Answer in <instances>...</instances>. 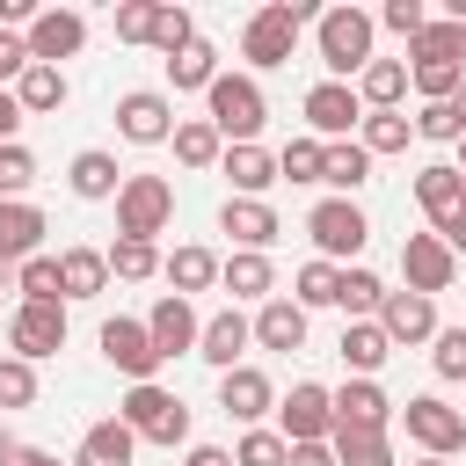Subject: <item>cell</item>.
<instances>
[{
  "instance_id": "7c38bea8",
  "label": "cell",
  "mask_w": 466,
  "mask_h": 466,
  "mask_svg": "<svg viewBox=\"0 0 466 466\" xmlns=\"http://www.w3.org/2000/svg\"><path fill=\"white\" fill-rule=\"evenodd\" d=\"M306 124L328 131V138H342L350 124H364V95L350 80H320V87H306Z\"/></svg>"
},
{
  "instance_id": "5bb4252c",
  "label": "cell",
  "mask_w": 466,
  "mask_h": 466,
  "mask_svg": "<svg viewBox=\"0 0 466 466\" xmlns=\"http://www.w3.org/2000/svg\"><path fill=\"white\" fill-rule=\"evenodd\" d=\"M218 233H233V240H240V255H262V248L277 240V211H269L262 197H226Z\"/></svg>"
},
{
  "instance_id": "d590c367",
  "label": "cell",
  "mask_w": 466,
  "mask_h": 466,
  "mask_svg": "<svg viewBox=\"0 0 466 466\" xmlns=\"http://www.w3.org/2000/svg\"><path fill=\"white\" fill-rule=\"evenodd\" d=\"M335 306H342V313H379V306H386V284H379L371 269H342Z\"/></svg>"
},
{
  "instance_id": "d6986e66",
  "label": "cell",
  "mask_w": 466,
  "mask_h": 466,
  "mask_svg": "<svg viewBox=\"0 0 466 466\" xmlns=\"http://www.w3.org/2000/svg\"><path fill=\"white\" fill-rule=\"evenodd\" d=\"M218 408H226L233 422H255V415L269 408V379H262L255 364H233V371H218Z\"/></svg>"
},
{
  "instance_id": "52a82bcc",
  "label": "cell",
  "mask_w": 466,
  "mask_h": 466,
  "mask_svg": "<svg viewBox=\"0 0 466 466\" xmlns=\"http://www.w3.org/2000/svg\"><path fill=\"white\" fill-rule=\"evenodd\" d=\"M102 357L131 379V386H153V371L167 364L160 350H153V335H146V320H102Z\"/></svg>"
},
{
  "instance_id": "74e56055",
  "label": "cell",
  "mask_w": 466,
  "mask_h": 466,
  "mask_svg": "<svg viewBox=\"0 0 466 466\" xmlns=\"http://www.w3.org/2000/svg\"><path fill=\"white\" fill-rule=\"evenodd\" d=\"M320 160H328L320 138H291V146L277 153V182H284V175H291V182H320Z\"/></svg>"
},
{
  "instance_id": "836d02e7",
  "label": "cell",
  "mask_w": 466,
  "mask_h": 466,
  "mask_svg": "<svg viewBox=\"0 0 466 466\" xmlns=\"http://www.w3.org/2000/svg\"><path fill=\"white\" fill-rule=\"evenodd\" d=\"M226 175H233V189H248V197H255V189H269V182H277V160H269L262 146H233V153H226Z\"/></svg>"
},
{
  "instance_id": "8fae6325",
  "label": "cell",
  "mask_w": 466,
  "mask_h": 466,
  "mask_svg": "<svg viewBox=\"0 0 466 466\" xmlns=\"http://www.w3.org/2000/svg\"><path fill=\"white\" fill-rule=\"evenodd\" d=\"M87 44V22L73 15V7H44L36 22H29V58L36 66H58V58H73Z\"/></svg>"
},
{
  "instance_id": "e0dca14e",
  "label": "cell",
  "mask_w": 466,
  "mask_h": 466,
  "mask_svg": "<svg viewBox=\"0 0 466 466\" xmlns=\"http://www.w3.org/2000/svg\"><path fill=\"white\" fill-rule=\"evenodd\" d=\"M146 335H153V350H160V357H182L189 342H204V328H197L189 299H175V291H167V299L146 313Z\"/></svg>"
},
{
  "instance_id": "cb8c5ba5",
  "label": "cell",
  "mask_w": 466,
  "mask_h": 466,
  "mask_svg": "<svg viewBox=\"0 0 466 466\" xmlns=\"http://www.w3.org/2000/svg\"><path fill=\"white\" fill-rule=\"evenodd\" d=\"M335 350H342V364H350V371H364V379H371V371L393 357V342H386V328H379V320H350Z\"/></svg>"
},
{
  "instance_id": "7a4b0ae2",
  "label": "cell",
  "mask_w": 466,
  "mask_h": 466,
  "mask_svg": "<svg viewBox=\"0 0 466 466\" xmlns=\"http://www.w3.org/2000/svg\"><path fill=\"white\" fill-rule=\"evenodd\" d=\"M167 218H175V189L160 175H124V189H116V233L124 240H153Z\"/></svg>"
},
{
  "instance_id": "f6af8a7d",
  "label": "cell",
  "mask_w": 466,
  "mask_h": 466,
  "mask_svg": "<svg viewBox=\"0 0 466 466\" xmlns=\"http://www.w3.org/2000/svg\"><path fill=\"white\" fill-rule=\"evenodd\" d=\"M153 22H160L153 0H124V7H116V36H124V44H153Z\"/></svg>"
},
{
  "instance_id": "ffe728a7",
  "label": "cell",
  "mask_w": 466,
  "mask_h": 466,
  "mask_svg": "<svg viewBox=\"0 0 466 466\" xmlns=\"http://www.w3.org/2000/svg\"><path fill=\"white\" fill-rule=\"evenodd\" d=\"M386 415H393V400H386L371 379H350V386L335 393V430H386Z\"/></svg>"
},
{
  "instance_id": "e7e4bbea",
  "label": "cell",
  "mask_w": 466,
  "mask_h": 466,
  "mask_svg": "<svg viewBox=\"0 0 466 466\" xmlns=\"http://www.w3.org/2000/svg\"><path fill=\"white\" fill-rule=\"evenodd\" d=\"M459 415H466V408H459Z\"/></svg>"
},
{
  "instance_id": "8992f818",
  "label": "cell",
  "mask_w": 466,
  "mask_h": 466,
  "mask_svg": "<svg viewBox=\"0 0 466 466\" xmlns=\"http://www.w3.org/2000/svg\"><path fill=\"white\" fill-rule=\"evenodd\" d=\"M400 422H408V437H415L430 459H451V451L466 444V415H459L451 400H437V393H415V400L400 408Z\"/></svg>"
},
{
  "instance_id": "f907efd6",
  "label": "cell",
  "mask_w": 466,
  "mask_h": 466,
  "mask_svg": "<svg viewBox=\"0 0 466 466\" xmlns=\"http://www.w3.org/2000/svg\"><path fill=\"white\" fill-rule=\"evenodd\" d=\"M386 29H400V36L415 44V36L430 29V7H422V0H386Z\"/></svg>"
},
{
  "instance_id": "11a10c76",
  "label": "cell",
  "mask_w": 466,
  "mask_h": 466,
  "mask_svg": "<svg viewBox=\"0 0 466 466\" xmlns=\"http://www.w3.org/2000/svg\"><path fill=\"white\" fill-rule=\"evenodd\" d=\"M15 124H22V102L0 87V146H15Z\"/></svg>"
},
{
  "instance_id": "ac0fdd59",
  "label": "cell",
  "mask_w": 466,
  "mask_h": 466,
  "mask_svg": "<svg viewBox=\"0 0 466 466\" xmlns=\"http://www.w3.org/2000/svg\"><path fill=\"white\" fill-rule=\"evenodd\" d=\"M36 233H44V211L22 204V197H7L0 204V269H22L36 255Z\"/></svg>"
},
{
  "instance_id": "7dc6e473",
  "label": "cell",
  "mask_w": 466,
  "mask_h": 466,
  "mask_svg": "<svg viewBox=\"0 0 466 466\" xmlns=\"http://www.w3.org/2000/svg\"><path fill=\"white\" fill-rule=\"evenodd\" d=\"M153 44H160L167 58H175V51H189V44H197V29H189V15H182V7H160V22H153Z\"/></svg>"
},
{
  "instance_id": "680465c9",
  "label": "cell",
  "mask_w": 466,
  "mask_h": 466,
  "mask_svg": "<svg viewBox=\"0 0 466 466\" xmlns=\"http://www.w3.org/2000/svg\"><path fill=\"white\" fill-rule=\"evenodd\" d=\"M7 466H58V459H51V451H29V444H15V451H7Z\"/></svg>"
},
{
  "instance_id": "6f0895ef",
  "label": "cell",
  "mask_w": 466,
  "mask_h": 466,
  "mask_svg": "<svg viewBox=\"0 0 466 466\" xmlns=\"http://www.w3.org/2000/svg\"><path fill=\"white\" fill-rule=\"evenodd\" d=\"M437 240H444V248H451V255H466V211H459V218H451V226H437Z\"/></svg>"
},
{
  "instance_id": "4316f807",
  "label": "cell",
  "mask_w": 466,
  "mask_h": 466,
  "mask_svg": "<svg viewBox=\"0 0 466 466\" xmlns=\"http://www.w3.org/2000/svg\"><path fill=\"white\" fill-rule=\"evenodd\" d=\"M58 277H66V299H95V291L109 284V255H95V248H66V255H58Z\"/></svg>"
},
{
  "instance_id": "484cf974",
  "label": "cell",
  "mask_w": 466,
  "mask_h": 466,
  "mask_svg": "<svg viewBox=\"0 0 466 466\" xmlns=\"http://www.w3.org/2000/svg\"><path fill=\"white\" fill-rule=\"evenodd\" d=\"M15 102H22V116L66 109V73H58V66H29V73L15 80Z\"/></svg>"
},
{
  "instance_id": "94428289",
  "label": "cell",
  "mask_w": 466,
  "mask_h": 466,
  "mask_svg": "<svg viewBox=\"0 0 466 466\" xmlns=\"http://www.w3.org/2000/svg\"><path fill=\"white\" fill-rule=\"evenodd\" d=\"M451 109H459V124H466V87H459V95H451Z\"/></svg>"
},
{
  "instance_id": "2e32d148",
  "label": "cell",
  "mask_w": 466,
  "mask_h": 466,
  "mask_svg": "<svg viewBox=\"0 0 466 466\" xmlns=\"http://www.w3.org/2000/svg\"><path fill=\"white\" fill-rule=\"evenodd\" d=\"M379 328H386V342H422V335H437V306L422 291H386Z\"/></svg>"
},
{
  "instance_id": "44dd1931",
  "label": "cell",
  "mask_w": 466,
  "mask_h": 466,
  "mask_svg": "<svg viewBox=\"0 0 466 466\" xmlns=\"http://www.w3.org/2000/svg\"><path fill=\"white\" fill-rule=\"evenodd\" d=\"M415 197H422V211H430L437 226H451V218L466 211V175L437 160V167H422V175H415Z\"/></svg>"
},
{
  "instance_id": "f5cc1de1",
  "label": "cell",
  "mask_w": 466,
  "mask_h": 466,
  "mask_svg": "<svg viewBox=\"0 0 466 466\" xmlns=\"http://www.w3.org/2000/svg\"><path fill=\"white\" fill-rule=\"evenodd\" d=\"M437 371L444 379H466V328H444L437 335Z\"/></svg>"
},
{
  "instance_id": "30bf717a",
  "label": "cell",
  "mask_w": 466,
  "mask_h": 466,
  "mask_svg": "<svg viewBox=\"0 0 466 466\" xmlns=\"http://www.w3.org/2000/svg\"><path fill=\"white\" fill-rule=\"evenodd\" d=\"M335 430V393L328 386H291V400H284V444H320Z\"/></svg>"
},
{
  "instance_id": "9a60e30c",
  "label": "cell",
  "mask_w": 466,
  "mask_h": 466,
  "mask_svg": "<svg viewBox=\"0 0 466 466\" xmlns=\"http://www.w3.org/2000/svg\"><path fill=\"white\" fill-rule=\"evenodd\" d=\"M400 269H408V291H444L451 284V248L437 240V233H408V248H400Z\"/></svg>"
},
{
  "instance_id": "f1b7e54d",
  "label": "cell",
  "mask_w": 466,
  "mask_h": 466,
  "mask_svg": "<svg viewBox=\"0 0 466 466\" xmlns=\"http://www.w3.org/2000/svg\"><path fill=\"white\" fill-rule=\"evenodd\" d=\"M160 269H167L175 299H189V291H204V284L218 277V255H211V248H175V255H167Z\"/></svg>"
},
{
  "instance_id": "9f6ffc18",
  "label": "cell",
  "mask_w": 466,
  "mask_h": 466,
  "mask_svg": "<svg viewBox=\"0 0 466 466\" xmlns=\"http://www.w3.org/2000/svg\"><path fill=\"white\" fill-rule=\"evenodd\" d=\"M291 466H335L328 444H291Z\"/></svg>"
},
{
  "instance_id": "f35d334b",
  "label": "cell",
  "mask_w": 466,
  "mask_h": 466,
  "mask_svg": "<svg viewBox=\"0 0 466 466\" xmlns=\"http://www.w3.org/2000/svg\"><path fill=\"white\" fill-rule=\"evenodd\" d=\"M371 175V153L364 146H328V160H320V182H335V189H357Z\"/></svg>"
},
{
  "instance_id": "681fc988",
  "label": "cell",
  "mask_w": 466,
  "mask_h": 466,
  "mask_svg": "<svg viewBox=\"0 0 466 466\" xmlns=\"http://www.w3.org/2000/svg\"><path fill=\"white\" fill-rule=\"evenodd\" d=\"M415 138H466V124H459L451 102H430V109L415 116Z\"/></svg>"
},
{
  "instance_id": "8d00e7d4",
  "label": "cell",
  "mask_w": 466,
  "mask_h": 466,
  "mask_svg": "<svg viewBox=\"0 0 466 466\" xmlns=\"http://www.w3.org/2000/svg\"><path fill=\"white\" fill-rule=\"evenodd\" d=\"M408 131H415V124H408L400 109H371V116H364V153H400Z\"/></svg>"
},
{
  "instance_id": "1f68e13d",
  "label": "cell",
  "mask_w": 466,
  "mask_h": 466,
  "mask_svg": "<svg viewBox=\"0 0 466 466\" xmlns=\"http://www.w3.org/2000/svg\"><path fill=\"white\" fill-rule=\"evenodd\" d=\"M167 80H175V87H204V95H211V80H218V51H211V44L175 51V58H167Z\"/></svg>"
},
{
  "instance_id": "f546056e",
  "label": "cell",
  "mask_w": 466,
  "mask_h": 466,
  "mask_svg": "<svg viewBox=\"0 0 466 466\" xmlns=\"http://www.w3.org/2000/svg\"><path fill=\"white\" fill-rule=\"evenodd\" d=\"M466 58V22H430L422 36H415V66H459Z\"/></svg>"
},
{
  "instance_id": "d6a6232c",
  "label": "cell",
  "mask_w": 466,
  "mask_h": 466,
  "mask_svg": "<svg viewBox=\"0 0 466 466\" xmlns=\"http://www.w3.org/2000/svg\"><path fill=\"white\" fill-rule=\"evenodd\" d=\"M175 160H182V167H211V160H218V124H211V116L175 124Z\"/></svg>"
},
{
  "instance_id": "4dcf8cb0",
  "label": "cell",
  "mask_w": 466,
  "mask_h": 466,
  "mask_svg": "<svg viewBox=\"0 0 466 466\" xmlns=\"http://www.w3.org/2000/svg\"><path fill=\"white\" fill-rule=\"evenodd\" d=\"M335 466H393L386 430H335Z\"/></svg>"
},
{
  "instance_id": "db71d44e",
  "label": "cell",
  "mask_w": 466,
  "mask_h": 466,
  "mask_svg": "<svg viewBox=\"0 0 466 466\" xmlns=\"http://www.w3.org/2000/svg\"><path fill=\"white\" fill-rule=\"evenodd\" d=\"M29 66H36V58H29V36H7V29H0V80H22Z\"/></svg>"
},
{
  "instance_id": "9c48e42d",
  "label": "cell",
  "mask_w": 466,
  "mask_h": 466,
  "mask_svg": "<svg viewBox=\"0 0 466 466\" xmlns=\"http://www.w3.org/2000/svg\"><path fill=\"white\" fill-rule=\"evenodd\" d=\"M306 233L320 240V255H357V248L371 240V226H364V211H357L350 197H328V204H313V211H306Z\"/></svg>"
},
{
  "instance_id": "4fadbf2b",
  "label": "cell",
  "mask_w": 466,
  "mask_h": 466,
  "mask_svg": "<svg viewBox=\"0 0 466 466\" xmlns=\"http://www.w3.org/2000/svg\"><path fill=\"white\" fill-rule=\"evenodd\" d=\"M116 131H124L131 146H160V138H175V109H167V95H153V87L124 95V102H116Z\"/></svg>"
},
{
  "instance_id": "6da1fadb",
  "label": "cell",
  "mask_w": 466,
  "mask_h": 466,
  "mask_svg": "<svg viewBox=\"0 0 466 466\" xmlns=\"http://www.w3.org/2000/svg\"><path fill=\"white\" fill-rule=\"evenodd\" d=\"M306 0H269L255 22H248V36H240V58L248 66H284L291 58V44H299V29H306Z\"/></svg>"
},
{
  "instance_id": "ab89813d",
  "label": "cell",
  "mask_w": 466,
  "mask_h": 466,
  "mask_svg": "<svg viewBox=\"0 0 466 466\" xmlns=\"http://www.w3.org/2000/svg\"><path fill=\"white\" fill-rule=\"evenodd\" d=\"M73 189H80V197H116V189H124V182H116V160H109V153H80V160H73Z\"/></svg>"
},
{
  "instance_id": "e575fe53",
  "label": "cell",
  "mask_w": 466,
  "mask_h": 466,
  "mask_svg": "<svg viewBox=\"0 0 466 466\" xmlns=\"http://www.w3.org/2000/svg\"><path fill=\"white\" fill-rule=\"evenodd\" d=\"M22 299H36V306H58V299H66L58 255H29V262H22Z\"/></svg>"
},
{
  "instance_id": "83f0119b",
  "label": "cell",
  "mask_w": 466,
  "mask_h": 466,
  "mask_svg": "<svg viewBox=\"0 0 466 466\" xmlns=\"http://www.w3.org/2000/svg\"><path fill=\"white\" fill-rule=\"evenodd\" d=\"M357 95H364L371 109H393V102L408 95V66H400V58H371V66L357 73Z\"/></svg>"
},
{
  "instance_id": "b9f144b4",
  "label": "cell",
  "mask_w": 466,
  "mask_h": 466,
  "mask_svg": "<svg viewBox=\"0 0 466 466\" xmlns=\"http://www.w3.org/2000/svg\"><path fill=\"white\" fill-rule=\"evenodd\" d=\"M218 277H226L233 299H262V291H269V262H262V255H233Z\"/></svg>"
},
{
  "instance_id": "ba28073f",
  "label": "cell",
  "mask_w": 466,
  "mask_h": 466,
  "mask_svg": "<svg viewBox=\"0 0 466 466\" xmlns=\"http://www.w3.org/2000/svg\"><path fill=\"white\" fill-rule=\"evenodd\" d=\"M7 342H15V357H22V364H36V357L66 350V306H36V299H22V306H15V320H7Z\"/></svg>"
},
{
  "instance_id": "7bdbcfd3",
  "label": "cell",
  "mask_w": 466,
  "mask_h": 466,
  "mask_svg": "<svg viewBox=\"0 0 466 466\" xmlns=\"http://www.w3.org/2000/svg\"><path fill=\"white\" fill-rule=\"evenodd\" d=\"M233 466H291V444L277 430H248L240 451H233Z\"/></svg>"
},
{
  "instance_id": "ee69618b",
  "label": "cell",
  "mask_w": 466,
  "mask_h": 466,
  "mask_svg": "<svg viewBox=\"0 0 466 466\" xmlns=\"http://www.w3.org/2000/svg\"><path fill=\"white\" fill-rule=\"evenodd\" d=\"M36 400V371L22 357H0V408H29Z\"/></svg>"
},
{
  "instance_id": "5b68a950",
  "label": "cell",
  "mask_w": 466,
  "mask_h": 466,
  "mask_svg": "<svg viewBox=\"0 0 466 466\" xmlns=\"http://www.w3.org/2000/svg\"><path fill=\"white\" fill-rule=\"evenodd\" d=\"M211 124H218V138L255 146V131H262V87L240 80V73H218L211 80Z\"/></svg>"
},
{
  "instance_id": "277c9868",
  "label": "cell",
  "mask_w": 466,
  "mask_h": 466,
  "mask_svg": "<svg viewBox=\"0 0 466 466\" xmlns=\"http://www.w3.org/2000/svg\"><path fill=\"white\" fill-rule=\"evenodd\" d=\"M116 408H124L131 437H153V444H182V437H189V408H182L167 386H131Z\"/></svg>"
},
{
  "instance_id": "816d5d0a",
  "label": "cell",
  "mask_w": 466,
  "mask_h": 466,
  "mask_svg": "<svg viewBox=\"0 0 466 466\" xmlns=\"http://www.w3.org/2000/svg\"><path fill=\"white\" fill-rule=\"evenodd\" d=\"M29 182H36L29 146H0V189H29Z\"/></svg>"
},
{
  "instance_id": "60d3db41",
  "label": "cell",
  "mask_w": 466,
  "mask_h": 466,
  "mask_svg": "<svg viewBox=\"0 0 466 466\" xmlns=\"http://www.w3.org/2000/svg\"><path fill=\"white\" fill-rule=\"evenodd\" d=\"M109 269H116L124 284H138V277H153V269H160V255H153V240H124V233H116V248H109Z\"/></svg>"
},
{
  "instance_id": "6125c7cd",
  "label": "cell",
  "mask_w": 466,
  "mask_h": 466,
  "mask_svg": "<svg viewBox=\"0 0 466 466\" xmlns=\"http://www.w3.org/2000/svg\"><path fill=\"white\" fill-rule=\"evenodd\" d=\"M459 175H466V138H459Z\"/></svg>"
},
{
  "instance_id": "bcb514c9",
  "label": "cell",
  "mask_w": 466,
  "mask_h": 466,
  "mask_svg": "<svg viewBox=\"0 0 466 466\" xmlns=\"http://www.w3.org/2000/svg\"><path fill=\"white\" fill-rule=\"evenodd\" d=\"M335 284H342V269L306 262V269H299V306H335Z\"/></svg>"
},
{
  "instance_id": "be15d7a7",
  "label": "cell",
  "mask_w": 466,
  "mask_h": 466,
  "mask_svg": "<svg viewBox=\"0 0 466 466\" xmlns=\"http://www.w3.org/2000/svg\"><path fill=\"white\" fill-rule=\"evenodd\" d=\"M422 466H444V459H422Z\"/></svg>"
},
{
  "instance_id": "603a6c76",
  "label": "cell",
  "mask_w": 466,
  "mask_h": 466,
  "mask_svg": "<svg viewBox=\"0 0 466 466\" xmlns=\"http://www.w3.org/2000/svg\"><path fill=\"white\" fill-rule=\"evenodd\" d=\"M255 335H262V350H299L306 342V306L299 299H269L255 313Z\"/></svg>"
},
{
  "instance_id": "d4e9b609",
  "label": "cell",
  "mask_w": 466,
  "mask_h": 466,
  "mask_svg": "<svg viewBox=\"0 0 466 466\" xmlns=\"http://www.w3.org/2000/svg\"><path fill=\"white\" fill-rule=\"evenodd\" d=\"M131 444H138V437H131L124 415H116V422H95V430L80 437V459H73V466H131Z\"/></svg>"
},
{
  "instance_id": "3957f363",
  "label": "cell",
  "mask_w": 466,
  "mask_h": 466,
  "mask_svg": "<svg viewBox=\"0 0 466 466\" xmlns=\"http://www.w3.org/2000/svg\"><path fill=\"white\" fill-rule=\"evenodd\" d=\"M320 66L328 73H364L371 66V15L364 7H328L320 15Z\"/></svg>"
},
{
  "instance_id": "c3c4849f",
  "label": "cell",
  "mask_w": 466,
  "mask_h": 466,
  "mask_svg": "<svg viewBox=\"0 0 466 466\" xmlns=\"http://www.w3.org/2000/svg\"><path fill=\"white\" fill-rule=\"evenodd\" d=\"M415 87H422L430 102H451V95L466 87V66H415Z\"/></svg>"
},
{
  "instance_id": "91938a15",
  "label": "cell",
  "mask_w": 466,
  "mask_h": 466,
  "mask_svg": "<svg viewBox=\"0 0 466 466\" xmlns=\"http://www.w3.org/2000/svg\"><path fill=\"white\" fill-rule=\"evenodd\" d=\"M182 466H233V459H226V451H218V444H197V451H189V459H182Z\"/></svg>"
},
{
  "instance_id": "7402d4cb",
  "label": "cell",
  "mask_w": 466,
  "mask_h": 466,
  "mask_svg": "<svg viewBox=\"0 0 466 466\" xmlns=\"http://www.w3.org/2000/svg\"><path fill=\"white\" fill-rule=\"evenodd\" d=\"M240 350H248V320H240L233 306H226V313H211V320H204L197 357H204V364H218V371H233V364H240Z\"/></svg>"
}]
</instances>
